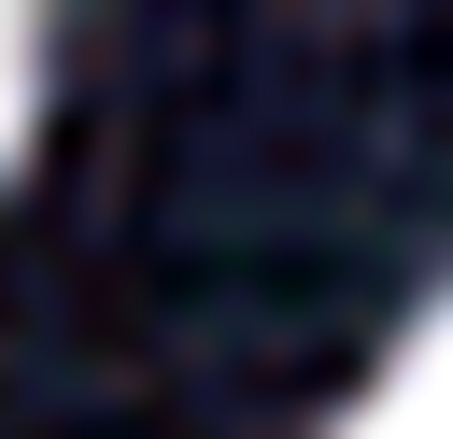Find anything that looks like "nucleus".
Segmentation results:
<instances>
[{
  "label": "nucleus",
  "mask_w": 453,
  "mask_h": 439,
  "mask_svg": "<svg viewBox=\"0 0 453 439\" xmlns=\"http://www.w3.org/2000/svg\"><path fill=\"white\" fill-rule=\"evenodd\" d=\"M326 439H453V283L382 340V368L354 382V411H340Z\"/></svg>",
  "instance_id": "f257e3e1"
},
{
  "label": "nucleus",
  "mask_w": 453,
  "mask_h": 439,
  "mask_svg": "<svg viewBox=\"0 0 453 439\" xmlns=\"http://www.w3.org/2000/svg\"><path fill=\"white\" fill-rule=\"evenodd\" d=\"M28 113H42V0H0V170H14Z\"/></svg>",
  "instance_id": "f03ea898"
}]
</instances>
